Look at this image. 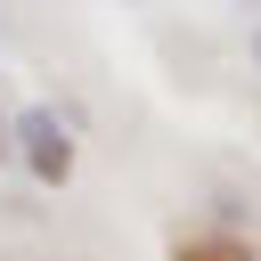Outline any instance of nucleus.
Returning <instances> with one entry per match:
<instances>
[{
	"label": "nucleus",
	"mask_w": 261,
	"mask_h": 261,
	"mask_svg": "<svg viewBox=\"0 0 261 261\" xmlns=\"http://www.w3.org/2000/svg\"><path fill=\"white\" fill-rule=\"evenodd\" d=\"M253 57H261V33H253Z\"/></svg>",
	"instance_id": "obj_3"
},
{
	"label": "nucleus",
	"mask_w": 261,
	"mask_h": 261,
	"mask_svg": "<svg viewBox=\"0 0 261 261\" xmlns=\"http://www.w3.org/2000/svg\"><path fill=\"white\" fill-rule=\"evenodd\" d=\"M16 139H24L33 179H41V188H65V171H73V139H65V122H57L49 106H33V114H16Z\"/></svg>",
	"instance_id": "obj_1"
},
{
	"label": "nucleus",
	"mask_w": 261,
	"mask_h": 261,
	"mask_svg": "<svg viewBox=\"0 0 261 261\" xmlns=\"http://www.w3.org/2000/svg\"><path fill=\"white\" fill-rule=\"evenodd\" d=\"M179 261H253L237 237H204V245H179Z\"/></svg>",
	"instance_id": "obj_2"
}]
</instances>
